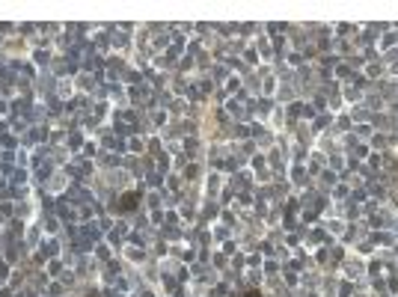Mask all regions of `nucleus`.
I'll return each mask as SVG.
<instances>
[{"instance_id":"1","label":"nucleus","mask_w":398,"mask_h":297,"mask_svg":"<svg viewBox=\"0 0 398 297\" xmlns=\"http://www.w3.org/2000/svg\"><path fill=\"white\" fill-rule=\"evenodd\" d=\"M137 205H140V191L122 193V196H119V202H116V208H119V211H134Z\"/></svg>"},{"instance_id":"2","label":"nucleus","mask_w":398,"mask_h":297,"mask_svg":"<svg viewBox=\"0 0 398 297\" xmlns=\"http://www.w3.org/2000/svg\"><path fill=\"white\" fill-rule=\"evenodd\" d=\"M241 297H262L259 291H247V294H241Z\"/></svg>"},{"instance_id":"3","label":"nucleus","mask_w":398,"mask_h":297,"mask_svg":"<svg viewBox=\"0 0 398 297\" xmlns=\"http://www.w3.org/2000/svg\"><path fill=\"white\" fill-rule=\"evenodd\" d=\"M89 297H98V294H89Z\"/></svg>"}]
</instances>
